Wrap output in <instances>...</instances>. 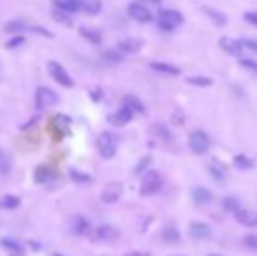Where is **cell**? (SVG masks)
Instances as JSON below:
<instances>
[{
	"label": "cell",
	"instance_id": "obj_27",
	"mask_svg": "<svg viewBox=\"0 0 257 256\" xmlns=\"http://www.w3.org/2000/svg\"><path fill=\"white\" fill-rule=\"evenodd\" d=\"M124 105H126L128 109H131L133 112H144L145 111L142 100L135 97V95H126V97H124Z\"/></svg>",
	"mask_w": 257,
	"mask_h": 256
},
{
	"label": "cell",
	"instance_id": "obj_33",
	"mask_svg": "<svg viewBox=\"0 0 257 256\" xmlns=\"http://www.w3.org/2000/svg\"><path fill=\"white\" fill-rule=\"evenodd\" d=\"M11 170V160L6 153L0 149V174H7Z\"/></svg>",
	"mask_w": 257,
	"mask_h": 256
},
{
	"label": "cell",
	"instance_id": "obj_44",
	"mask_svg": "<svg viewBox=\"0 0 257 256\" xmlns=\"http://www.w3.org/2000/svg\"><path fill=\"white\" fill-rule=\"evenodd\" d=\"M124 256H151V254L144 253V251H130V253H126Z\"/></svg>",
	"mask_w": 257,
	"mask_h": 256
},
{
	"label": "cell",
	"instance_id": "obj_24",
	"mask_svg": "<svg viewBox=\"0 0 257 256\" xmlns=\"http://www.w3.org/2000/svg\"><path fill=\"white\" fill-rule=\"evenodd\" d=\"M55 7L67 14H74L76 11H79L77 0H55Z\"/></svg>",
	"mask_w": 257,
	"mask_h": 256
},
{
	"label": "cell",
	"instance_id": "obj_8",
	"mask_svg": "<svg viewBox=\"0 0 257 256\" xmlns=\"http://www.w3.org/2000/svg\"><path fill=\"white\" fill-rule=\"evenodd\" d=\"M48 70H49V74L53 76V79H55L58 84H62V86H65V88H72L74 86L72 77L69 76V72H67V70L63 69L58 62H49Z\"/></svg>",
	"mask_w": 257,
	"mask_h": 256
},
{
	"label": "cell",
	"instance_id": "obj_35",
	"mask_svg": "<svg viewBox=\"0 0 257 256\" xmlns=\"http://www.w3.org/2000/svg\"><path fill=\"white\" fill-rule=\"evenodd\" d=\"M53 16H55V20H56V21H60V23L69 25V27H70V25H72V20H70L69 14H67V13H62V11L56 9L55 13H53Z\"/></svg>",
	"mask_w": 257,
	"mask_h": 256
},
{
	"label": "cell",
	"instance_id": "obj_31",
	"mask_svg": "<svg viewBox=\"0 0 257 256\" xmlns=\"http://www.w3.org/2000/svg\"><path fill=\"white\" fill-rule=\"evenodd\" d=\"M222 207L226 209L227 212H236L238 209H241L240 207V202L236 200L234 197H226V198H222Z\"/></svg>",
	"mask_w": 257,
	"mask_h": 256
},
{
	"label": "cell",
	"instance_id": "obj_42",
	"mask_svg": "<svg viewBox=\"0 0 257 256\" xmlns=\"http://www.w3.org/2000/svg\"><path fill=\"white\" fill-rule=\"evenodd\" d=\"M241 44H243V48H248L250 51L257 53V41H252V39H245V41H241Z\"/></svg>",
	"mask_w": 257,
	"mask_h": 256
},
{
	"label": "cell",
	"instance_id": "obj_32",
	"mask_svg": "<svg viewBox=\"0 0 257 256\" xmlns=\"http://www.w3.org/2000/svg\"><path fill=\"white\" fill-rule=\"evenodd\" d=\"M25 30V23L23 21H9L6 25V32H11V34H20V32Z\"/></svg>",
	"mask_w": 257,
	"mask_h": 256
},
{
	"label": "cell",
	"instance_id": "obj_25",
	"mask_svg": "<svg viewBox=\"0 0 257 256\" xmlns=\"http://www.w3.org/2000/svg\"><path fill=\"white\" fill-rule=\"evenodd\" d=\"M20 204H21V200H20V197H16V195H4V197L0 198V207L7 209V211L18 209Z\"/></svg>",
	"mask_w": 257,
	"mask_h": 256
},
{
	"label": "cell",
	"instance_id": "obj_16",
	"mask_svg": "<svg viewBox=\"0 0 257 256\" xmlns=\"http://www.w3.org/2000/svg\"><path fill=\"white\" fill-rule=\"evenodd\" d=\"M151 69L156 70V72L166 74V76H178V74H180V69H178V67L171 65V63H166V62H152Z\"/></svg>",
	"mask_w": 257,
	"mask_h": 256
},
{
	"label": "cell",
	"instance_id": "obj_6",
	"mask_svg": "<svg viewBox=\"0 0 257 256\" xmlns=\"http://www.w3.org/2000/svg\"><path fill=\"white\" fill-rule=\"evenodd\" d=\"M123 191H124V186L119 181L107 183L102 191V202L103 204H116V202L123 197Z\"/></svg>",
	"mask_w": 257,
	"mask_h": 256
},
{
	"label": "cell",
	"instance_id": "obj_1",
	"mask_svg": "<svg viewBox=\"0 0 257 256\" xmlns=\"http://www.w3.org/2000/svg\"><path fill=\"white\" fill-rule=\"evenodd\" d=\"M184 23V16L180 11L177 9H163L158 14V25L161 27V30L165 32H173L177 27Z\"/></svg>",
	"mask_w": 257,
	"mask_h": 256
},
{
	"label": "cell",
	"instance_id": "obj_22",
	"mask_svg": "<svg viewBox=\"0 0 257 256\" xmlns=\"http://www.w3.org/2000/svg\"><path fill=\"white\" fill-rule=\"evenodd\" d=\"M203 11L206 13V16L210 18V20L213 21V23L217 25V27H224V25L227 23V18L224 13H220V11L217 9H212V7H203Z\"/></svg>",
	"mask_w": 257,
	"mask_h": 256
},
{
	"label": "cell",
	"instance_id": "obj_30",
	"mask_svg": "<svg viewBox=\"0 0 257 256\" xmlns=\"http://www.w3.org/2000/svg\"><path fill=\"white\" fill-rule=\"evenodd\" d=\"M187 83L192 84V86H199V88L212 86V79L205 76H191V77H187Z\"/></svg>",
	"mask_w": 257,
	"mask_h": 256
},
{
	"label": "cell",
	"instance_id": "obj_28",
	"mask_svg": "<svg viewBox=\"0 0 257 256\" xmlns=\"http://www.w3.org/2000/svg\"><path fill=\"white\" fill-rule=\"evenodd\" d=\"M81 35H83L86 41L91 42V44H100V42H102V34H100L98 30H93V28L83 27L81 28Z\"/></svg>",
	"mask_w": 257,
	"mask_h": 256
},
{
	"label": "cell",
	"instance_id": "obj_29",
	"mask_svg": "<svg viewBox=\"0 0 257 256\" xmlns=\"http://www.w3.org/2000/svg\"><path fill=\"white\" fill-rule=\"evenodd\" d=\"M2 246L6 247L7 251H9L11 254H16L20 256L23 253V247H21V244H18L16 240H11V239H2Z\"/></svg>",
	"mask_w": 257,
	"mask_h": 256
},
{
	"label": "cell",
	"instance_id": "obj_38",
	"mask_svg": "<svg viewBox=\"0 0 257 256\" xmlns=\"http://www.w3.org/2000/svg\"><path fill=\"white\" fill-rule=\"evenodd\" d=\"M72 179L74 181H81V183H88L89 181V176H86V174H83V172H77V170H72Z\"/></svg>",
	"mask_w": 257,
	"mask_h": 256
},
{
	"label": "cell",
	"instance_id": "obj_13",
	"mask_svg": "<svg viewBox=\"0 0 257 256\" xmlns=\"http://www.w3.org/2000/svg\"><path fill=\"white\" fill-rule=\"evenodd\" d=\"M234 219L243 226H255L257 225V214L250 209H238L234 212Z\"/></svg>",
	"mask_w": 257,
	"mask_h": 256
},
{
	"label": "cell",
	"instance_id": "obj_45",
	"mask_svg": "<svg viewBox=\"0 0 257 256\" xmlns=\"http://www.w3.org/2000/svg\"><path fill=\"white\" fill-rule=\"evenodd\" d=\"M144 2H149V4H159L161 0H144Z\"/></svg>",
	"mask_w": 257,
	"mask_h": 256
},
{
	"label": "cell",
	"instance_id": "obj_17",
	"mask_svg": "<svg viewBox=\"0 0 257 256\" xmlns=\"http://www.w3.org/2000/svg\"><path fill=\"white\" fill-rule=\"evenodd\" d=\"M51 126L55 128V132H58L60 137H63V135H65L67 132H69V126H70V119H69V116H65V114H58V116H55V118H53Z\"/></svg>",
	"mask_w": 257,
	"mask_h": 256
},
{
	"label": "cell",
	"instance_id": "obj_41",
	"mask_svg": "<svg viewBox=\"0 0 257 256\" xmlns=\"http://www.w3.org/2000/svg\"><path fill=\"white\" fill-rule=\"evenodd\" d=\"M105 58L107 60H112V62H123V56L116 51H107L105 53Z\"/></svg>",
	"mask_w": 257,
	"mask_h": 256
},
{
	"label": "cell",
	"instance_id": "obj_43",
	"mask_svg": "<svg viewBox=\"0 0 257 256\" xmlns=\"http://www.w3.org/2000/svg\"><path fill=\"white\" fill-rule=\"evenodd\" d=\"M23 42H25V39H23V37H16L13 42H9V44H7V46H9V48H14V46H18V44H23Z\"/></svg>",
	"mask_w": 257,
	"mask_h": 256
},
{
	"label": "cell",
	"instance_id": "obj_5",
	"mask_svg": "<svg viewBox=\"0 0 257 256\" xmlns=\"http://www.w3.org/2000/svg\"><path fill=\"white\" fill-rule=\"evenodd\" d=\"M189 148L194 155H205L210 149V139L203 130H192L189 134Z\"/></svg>",
	"mask_w": 257,
	"mask_h": 256
},
{
	"label": "cell",
	"instance_id": "obj_26",
	"mask_svg": "<svg viewBox=\"0 0 257 256\" xmlns=\"http://www.w3.org/2000/svg\"><path fill=\"white\" fill-rule=\"evenodd\" d=\"M161 237L168 244H177L180 240V233H178V230L175 226H165L161 232Z\"/></svg>",
	"mask_w": 257,
	"mask_h": 256
},
{
	"label": "cell",
	"instance_id": "obj_19",
	"mask_svg": "<svg viewBox=\"0 0 257 256\" xmlns=\"http://www.w3.org/2000/svg\"><path fill=\"white\" fill-rule=\"evenodd\" d=\"M233 165L236 167L238 170H250L255 167V162L247 155H236L233 158Z\"/></svg>",
	"mask_w": 257,
	"mask_h": 256
},
{
	"label": "cell",
	"instance_id": "obj_11",
	"mask_svg": "<svg viewBox=\"0 0 257 256\" xmlns=\"http://www.w3.org/2000/svg\"><path fill=\"white\" fill-rule=\"evenodd\" d=\"M189 235L196 240H205L212 235V228H210V225H206L203 221H192L189 225Z\"/></svg>",
	"mask_w": 257,
	"mask_h": 256
},
{
	"label": "cell",
	"instance_id": "obj_12",
	"mask_svg": "<svg viewBox=\"0 0 257 256\" xmlns=\"http://www.w3.org/2000/svg\"><path fill=\"white\" fill-rule=\"evenodd\" d=\"M219 46L222 48V51H226L227 55H233V56H240L241 51H243V44L231 37H220Z\"/></svg>",
	"mask_w": 257,
	"mask_h": 256
},
{
	"label": "cell",
	"instance_id": "obj_4",
	"mask_svg": "<svg viewBox=\"0 0 257 256\" xmlns=\"http://www.w3.org/2000/svg\"><path fill=\"white\" fill-rule=\"evenodd\" d=\"M119 239V230L112 225H100L91 232V240L98 244H112Z\"/></svg>",
	"mask_w": 257,
	"mask_h": 256
},
{
	"label": "cell",
	"instance_id": "obj_18",
	"mask_svg": "<svg viewBox=\"0 0 257 256\" xmlns=\"http://www.w3.org/2000/svg\"><path fill=\"white\" fill-rule=\"evenodd\" d=\"M142 46H144V42L138 41V39H123V41L117 44V48L124 53H137L142 49Z\"/></svg>",
	"mask_w": 257,
	"mask_h": 256
},
{
	"label": "cell",
	"instance_id": "obj_39",
	"mask_svg": "<svg viewBox=\"0 0 257 256\" xmlns=\"http://www.w3.org/2000/svg\"><path fill=\"white\" fill-rule=\"evenodd\" d=\"M243 20L247 21V23L254 25V27H257V13H252V11H248V13L243 14Z\"/></svg>",
	"mask_w": 257,
	"mask_h": 256
},
{
	"label": "cell",
	"instance_id": "obj_9",
	"mask_svg": "<svg viewBox=\"0 0 257 256\" xmlns=\"http://www.w3.org/2000/svg\"><path fill=\"white\" fill-rule=\"evenodd\" d=\"M128 14H130V18H133L135 21H138V23H151L152 21V13L144 4H138V2L130 4V6H128Z\"/></svg>",
	"mask_w": 257,
	"mask_h": 256
},
{
	"label": "cell",
	"instance_id": "obj_15",
	"mask_svg": "<svg viewBox=\"0 0 257 256\" xmlns=\"http://www.w3.org/2000/svg\"><path fill=\"white\" fill-rule=\"evenodd\" d=\"M79 11H83L86 14H98L102 11V2L100 0H77Z\"/></svg>",
	"mask_w": 257,
	"mask_h": 256
},
{
	"label": "cell",
	"instance_id": "obj_21",
	"mask_svg": "<svg viewBox=\"0 0 257 256\" xmlns=\"http://www.w3.org/2000/svg\"><path fill=\"white\" fill-rule=\"evenodd\" d=\"M208 170H210V174H212V177H215L217 181H224L227 176L226 167H224L219 160H213V162L208 165Z\"/></svg>",
	"mask_w": 257,
	"mask_h": 256
},
{
	"label": "cell",
	"instance_id": "obj_37",
	"mask_svg": "<svg viewBox=\"0 0 257 256\" xmlns=\"http://www.w3.org/2000/svg\"><path fill=\"white\" fill-rule=\"evenodd\" d=\"M240 65L248 70H252V72H257V62H254V60L243 58V60H240Z\"/></svg>",
	"mask_w": 257,
	"mask_h": 256
},
{
	"label": "cell",
	"instance_id": "obj_14",
	"mask_svg": "<svg viewBox=\"0 0 257 256\" xmlns=\"http://www.w3.org/2000/svg\"><path fill=\"white\" fill-rule=\"evenodd\" d=\"M70 230H72V233H76V235H86V233H89V230H91V225H89V221L84 216H76V218L72 219V223H70Z\"/></svg>",
	"mask_w": 257,
	"mask_h": 256
},
{
	"label": "cell",
	"instance_id": "obj_10",
	"mask_svg": "<svg viewBox=\"0 0 257 256\" xmlns=\"http://www.w3.org/2000/svg\"><path fill=\"white\" fill-rule=\"evenodd\" d=\"M133 114L135 112L131 111V109H128L126 105H123V107L117 109L116 112H112V114L107 116V121H109L112 126H124L133 119Z\"/></svg>",
	"mask_w": 257,
	"mask_h": 256
},
{
	"label": "cell",
	"instance_id": "obj_20",
	"mask_svg": "<svg viewBox=\"0 0 257 256\" xmlns=\"http://www.w3.org/2000/svg\"><path fill=\"white\" fill-rule=\"evenodd\" d=\"M53 179H55V170H51L49 167L41 165L35 169V181L37 183H49Z\"/></svg>",
	"mask_w": 257,
	"mask_h": 256
},
{
	"label": "cell",
	"instance_id": "obj_2",
	"mask_svg": "<svg viewBox=\"0 0 257 256\" xmlns=\"http://www.w3.org/2000/svg\"><path fill=\"white\" fill-rule=\"evenodd\" d=\"M163 186V177L158 170H149L144 174L140 183V195L144 197H151V195L158 193Z\"/></svg>",
	"mask_w": 257,
	"mask_h": 256
},
{
	"label": "cell",
	"instance_id": "obj_3",
	"mask_svg": "<svg viewBox=\"0 0 257 256\" xmlns=\"http://www.w3.org/2000/svg\"><path fill=\"white\" fill-rule=\"evenodd\" d=\"M96 146H98L100 156L105 158V160H109L117 153V137L112 134V132H103V134L98 137Z\"/></svg>",
	"mask_w": 257,
	"mask_h": 256
},
{
	"label": "cell",
	"instance_id": "obj_23",
	"mask_svg": "<svg viewBox=\"0 0 257 256\" xmlns=\"http://www.w3.org/2000/svg\"><path fill=\"white\" fill-rule=\"evenodd\" d=\"M212 197H213L212 191L203 186H198L192 190V198H194V202H198V204H208V202L212 200Z\"/></svg>",
	"mask_w": 257,
	"mask_h": 256
},
{
	"label": "cell",
	"instance_id": "obj_46",
	"mask_svg": "<svg viewBox=\"0 0 257 256\" xmlns=\"http://www.w3.org/2000/svg\"><path fill=\"white\" fill-rule=\"evenodd\" d=\"M208 256H220V254H208Z\"/></svg>",
	"mask_w": 257,
	"mask_h": 256
},
{
	"label": "cell",
	"instance_id": "obj_47",
	"mask_svg": "<svg viewBox=\"0 0 257 256\" xmlns=\"http://www.w3.org/2000/svg\"><path fill=\"white\" fill-rule=\"evenodd\" d=\"M55 256H62V254H55Z\"/></svg>",
	"mask_w": 257,
	"mask_h": 256
},
{
	"label": "cell",
	"instance_id": "obj_7",
	"mask_svg": "<svg viewBox=\"0 0 257 256\" xmlns=\"http://www.w3.org/2000/svg\"><path fill=\"white\" fill-rule=\"evenodd\" d=\"M58 95L48 86H41L37 88V93H35V102H37V107L41 109H48L51 105L58 104Z\"/></svg>",
	"mask_w": 257,
	"mask_h": 256
},
{
	"label": "cell",
	"instance_id": "obj_36",
	"mask_svg": "<svg viewBox=\"0 0 257 256\" xmlns=\"http://www.w3.org/2000/svg\"><path fill=\"white\" fill-rule=\"evenodd\" d=\"M151 156H144V158H142L140 160V163H138V165L137 167H135V174H142V170H145V169H147V165H149V163H151Z\"/></svg>",
	"mask_w": 257,
	"mask_h": 256
},
{
	"label": "cell",
	"instance_id": "obj_40",
	"mask_svg": "<svg viewBox=\"0 0 257 256\" xmlns=\"http://www.w3.org/2000/svg\"><path fill=\"white\" fill-rule=\"evenodd\" d=\"M154 134L156 135H158V137H161V139H166V141H168V139H170V134H168V130H166V128L165 126H161V125H158V126H156L154 128Z\"/></svg>",
	"mask_w": 257,
	"mask_h": 256
},
{
	"label": "cell",
	"instance_id": "obj_34",
	"mask_svg": "<svg viewBox=\"0 0 257 256\" xmlns=\"http://www.w3.org/2000/svg\"><path fill=\"white\" fill-rule=\"evenodd\" d=\"M243 246L252 251H257V235L255 233H248V235L243 237Z\"/></svg>",
	"mask_w": 257,
	"mask_h": 256
}]
</instances>
